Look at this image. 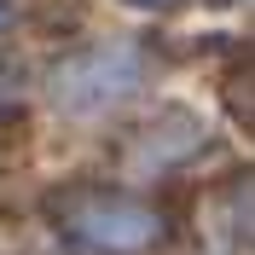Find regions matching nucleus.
I'll return each instance as SVG.
<instances>
[{"instance_id": "f257e3e1", "label": "nucleus", "mask_w": 255, "mask_h": 255, "mask_svg": "<svg viewBox=\"0 0 255 255\" xmlns=\"http://www.w3.org/2000/svg\"><path fill=\"white\" fill-rule=\"evenodd\" d=\"M58 221L70 238L93 244L105 255H133L162 238V221L133 197H105V191H70L58 197Z\"/></svg>"}, {"instance_id": "20e7f679", "label": "nucleus", "mask_w": 255, "mask_h": 255, "mask_svg": "<svg viewBox=\"0 0 255 255\" xmlns=\"http://www.w3.org/2000/svg\"><path fill=\"white\" fill-rule=\"evenodd\" d=\"M0 23H6V0H0Z\"/></svg>"}, {"instance_id": "f03ea898", "label": "nucleus", "mask_w": 255, "mask_h": 255, "mask_svg": "<svg viewBox=\"0 0 255 255\" xmlns=\"http://www.w3.org/2000/svg\"><path fill=\"white\" fill-rule=\"evenodd\" d=\"M139 87V58L128 47H99V52H81L58 70V105L64 111H105L116 99H128Z\"/></svg>"}, {"instance_id": "7ed1b4c3", "label": "nucleus", "mask_w": 255, "mask_h": 255, "mask_svg": "<svg viewBox=\"0 0 255 255\" xmlns=\"http://www.w3.org/2000/svg\"><path fill=\"white\" fill-rule=\"evenodd\" d=\"M133 6H174V0H133Z\"/></svg>"}]
</instances>
